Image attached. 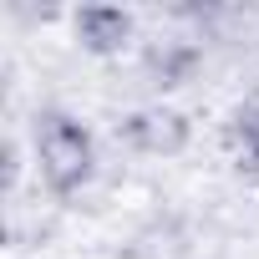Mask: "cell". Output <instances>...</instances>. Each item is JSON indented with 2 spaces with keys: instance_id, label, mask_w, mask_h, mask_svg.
I'll return each mask as SVG.
<instances>
[{
  "instance_id": "obj_4",
  "label": "cell",
  "mask_w": 259,
  "mask_h": 259,
  "mask_svg": "<svg viewBox=\"0 0 259 259\" xmlns=\"http://www.w3.org/2000/svg\"><path fill=\"white\" fill-rule=\"evenodd\" d=\"M198 66H203V51H198L193 41H153V46L143 51V76H148L158 92L188 87V81L198 76Z\"/></svg>"
},
{
  "instance_id": "obj_3",
  "label": "cell",
  "mask_w": 259,
  "mask_h": 259,
  "mask_svg": "<svg viewBox=\"0 0 259 259\" xmlns=\"http://www.w3.org/2000/svg\"><path fill=\"white\" fill-rule=\"evenodd\" d=\"M71 36L87 56H122L138 41V16L127 6H81L71 11Z\"/></svg>"
},
{
  "instance_id": "obj_1",
  "label": "cell",
  "mask_w": 259,
  "mask_h": 259,
  "mask_svg": "<svg viewBox=\"0 0 259 259\" xmlns=\"http://www.w3.org/2000/svg\"><path fill=\"white\" fill-rule=\"evenodd\" d=\"M31 158L56 198H76L97 178V133L66 107H41L31 122Z\"/></svg>"
},
{
  "instance_id": "obj_5",
  "label": "cell",
  "mask_w": 259,
  "mask_h": 259,
  "mask_svg": "<svg viewBox=\"0 0 259 259\" xmlns=\"http://www.w3.org/2000/svg\"><path fill=\"white\" fill-rule=\"evenodd\" d=\"M224 138H229V148H234V163H239L244 173H254V178H259V97L229 112Z\"/></svg>"
},
{
  "instance_id": "obj_2",
  "label": "cell",
  "mask_w": 259,
  "mask_h": 259,
  "mask_svg": "<svg viewBox=\"0 0 259 259\" xmlns=\"http://www.w3.org/2000/svg\"><path fill=\"white\" fill-rule=\"evenodd\" d=\"M193 138V122L188 112L168 107V102H148V107H133L122 122H117V143L133 148L138 158H178Z\"/></svg>"
}]
</instances>
